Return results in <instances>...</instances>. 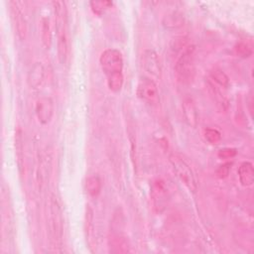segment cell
Returning a JSON list of instances; mask_svg holds the SVG:
<instances>
[{
    "mask_svg": "<svg viewBox=\"0 0 254 254\" xmlns=\"http://www.w3.org/2000/svg\"><path fill=\"white\" fill-rule=\"evenodd\" d=\"M99 64L106 76L108 88L112 92H120L124 83L123 58L120 51L106 49L99 57Z\"/></svg>",
    "mask_w": 254,
    "mask_h": 254,
    "instance_id": "6da1fadb",
    "label": "cell"
},
{
    "mask_svg": "<svg viewBox=\"0 0 254 254\" xmlns=\"http://www.w3.org/2000/svg\"><path fill=\"white\" fill-rule=\"evenodd\" d=\"M56 15V30L58 38V57L61 64H64L68 57V34L66 8L64 1L53 2Z\"/></svg>",
    "mask_w": 254,
    "mask_h": 254,
    "instance_id": "7a4b0ae2",
    "label": "cell"
},
{
    "mask_svg": "<svg viewBox=\"0 0 254 254\" xmlns=\"http://www.w3.org/2000/svg\"><path fill=\"white\" fill-rule=\"evenodd\" d=\"M194 46L189 45L179 57L176 63V73L182 83L189 84L193 80L195 74Z\"/></svg>",
    "mask_w": 254,
    "mask_h": 254,
    "instance_id": "3957f363",
    "label": "cell"
},
{
    "mask_svg": "<svg viewBox=\"0 0 254 254\" xmlns=\"http://www.w3.org/2000/svg\"><path fill=\"white\" fill-rule=\"evenodd\" d=\"M50 228L54 243L60 247L64 233V218L61 205L55 194H52L50 198Z\"/></svg>",
    "mask_w": 254,
    "mask_h": 254,
    "instance_id": "277c9868",
    "label": "cell"
},
{
    "mask_svg": "<svg viewBox=\"0 0 254 254\" xmlns=\"http://www.w3.org/2000/svg\"><path fill=\"white\" fill-rule=\"evenodd\" d=\"M169 160L178 178L185 184V186L190 191L194 192L197 189V183L190 165L181 156L177 154H172Z\"/></svg>",
    "mask_w": 254,
    "mask_h": 254,
    "instance_id": "5b68a950",
    "label": "cell"
},
{
    "mask_svg": "<svg viewBox=\"0 0 254 254\" xmlns=\"http://www.w3.org/2000/svg\"><path fill=\"white\" fill-rule=\"evenodd\" d=\"M137 95L140 99L151 105H157L160 101L157 84L149 77H140L137 84Z\"/></svg>",
    "mask_w": 254,
    "mask_h": 254,
    "instance_id": "8992f818",
    "label": "cell"
},
{
    "mask_svg": "<svg viewBox=\"0 0 254 254\" xmlns=\"http://www.w3.org/2000/svg\"><path fill=\"white\" fill-rule=\"evenodd\" d=\"M151 196L154 208L157 212H162L166 209L170 199V192L166 183L163 180L157 179L153 181L151 186Z\"/></svg>",
    "mask_w": 254,
    "mask_h": 254,
    "instance_id": "52a82bcc",
    "label": "cell"
},
{
    "mask_svg": "<svg viewBox=\"0 0 254 254\" xmlns=\"http://www.w3.org/2000/svg\"><path fill=\"white\" fill-rule=\"evenodd\" d=\"M54 110H55V105L51 97L42 96L37 100L36 106H35V113L41 124L46 125L50 123L54 115Z\"/></svg>",
    "mask_w": 254,
    "mask_h": 254,
    "instance_id": "ba28073f",
    "label": "cell"
},
{
    "mask_svg": "<svg viewBox=\"0 0 254 254\" xmlns=\"http://www.w3.org/2000/svg\"><path fill=\"white\" fill-rule=\"evenodd\" d=\"M144 69L153 77L159 79L162 74V67L158 54L153 49H148L142 57Z\"/></svg>",
    "mask_w": 254,
    "mask_h": 254,
    "instance_id": "9c48e42d",
    "label": "cell"
},
{
    "mask_svg": "<svg viewBox=\"0 0 254 254\" xmlns=\"http://www.w3.org/2000/svg\"><path fill=\"white\" fill-rule=\"evenodd\" d=\"M10 5H11L12 19H13V22L15 25L17 35H18L19 39L23 41L26 39V35H27L26 18L16 2H10Z\"/></svg>",
    "mask_w": 254,
    "mask_h": 254,
    "instance_id": "30bf717a",
    "label": "cell"
},
{
    "mask_svg": "<svg viewBox=\"0 0 254 254\" xmlns=\"http://www.w3.org/2000/svg\"><path fill=\"white\" fill-rule=\"evenodd\" d=\"M45 80V66L41 62L35 63L28 71L27 83L33 88H39Z\"/></svg>",
    "mask_w": 254,
    "mask_h": 254,
    "instance_id": "8fae6325",
    "label": "cell"
},
{
    "mask_svg": "<svg viewBox=\"0 0 254 254\" xmlns=\"http://www.w3.org/2000/svg\"><path fill=\"white\" fill-rule=\"evenodd\" d=\"M182 107L187 124L190 127L195 128L198 123V113L193 99L191 97H186L183 100Z\"/></svg>",
    "mask_w": 254,
    "mask_h": 254,
    "instance_id": "7c38bea8",
    "label": "cell"
},
{
    "mask_svg": "<svg viewBox=\"0 0 254 254\" xmlns=\"http://www.w3.org/2000/svg\"><path fill=\"white\" fill-rule=\"evenodd\" d=\"M109 250L113 253H126L129 252V244L127 239L122 233L112 232L108 239Z\"/></svg>",
    "mask_w": 254,
    "mask_h": 254,
    "instance_id": "4fadbf2b",
    "label": "cell"
},
{
    "mask_svg": "<svg viewBox=\"0 0 254 254\" xmlns=\"http://www.w3.org/2000/svg\"><path fill=\"white\" fill-rule=\"evenodd\" d=\"M84 227H85V236L86 240L88 243V247L91 251L92 247L94 245V240H95V232H94V219H93V211L90 208L89 205H86L85 208V215H84Z\"/></svg>",
    "mask_w": 254,
    "mask_h": 254,
    "instance_id": "5bb4252c",
    "label": "cell"
},
{
    "mask_svg": "<svg viewBox=\"0 0 254 254\" xmlns=\"http://www.w3.org/2000/svg\"><path fill=\"white\" fill-rule=\"evenodd\" d=\"M239 182L243 187H250L254 183V168L252 163L243 162L238 168Z\"/></svg>",
    "mask_w": 254,
    "mask_h": 254,
    "instance_id": "9a60e30c",
    "label": "cell"
},
{
    "mask_svg": "<svg viewBox=\"0 0 254 254\" xmlns=\"http://www.w3.org/2000/svg\"><path fill=\"white\" fill-rule=\"evenodd\" d=\"M24 147H23V137L22 131L18 129L15 133V153L16 161L20 174H23L24 171Z\"/></svg>",
    "mask_w": 254,
    "mask_h": 254,
    "instance_id": "2e32d148",
    "label": "cell"
},
{
    "mask_svg": "<svg viewBox=\"0 0 254 254\" xmlns=\"http://www.w3.org/2000/svg\"><path fill=\"white\" fill-rule=\"evenodd\" d=\"M84 187L89 195L97 196L101 191V180L97 175H90L85 179Z\"/></svg>",
    "mask_w": 254,
    "mask_h": 254,
    "instance_id": "e0dca14e",
    "label": "cell"
},
{
    "mask_svg": "<svg viewBox=\"0 0 254 254\" xmlns=\"http://www.w3.org/2000/svg\"><path fill=\"white\" fill-rule=\"evenodd\" d=\"M209 80L215 85H219L223 88H227L229 86V77L221 68L218 67H214L209 71Z\"/></svg>",
    "mask_w": 254,
    "mask_h": 254,
    "instance_id": "ac0fdd59",
    "label": "cell"
},
{
    "mask_svg": "<svg viewBox=\"0 0 254 254\" xmlns=\"http://www.w3.org/2000/svg\"><path fill=\"white\" fill-rule=\"evenodd\" d=\"M184 16L179 12L167 14L163 19V25L167 29H178L184 25Z\"/></svg>",
    "mask_w": 254,
    "mask_h": 254,
    "instance_id": "d6986e66",
    "label": "cell"
},
{
    "mask_svg": "<svg viewBox=\"0 0 254 254\" xmlns=\"http://www.w3.org/2000/svg\"><path fill=\"white\" fill-rule=\"evenodd\" d=\"M50 165H51V158L49 156H45L39 162V167H38V172H37V179H38L37 184H38L39 190H42V188H43L44 182L48 175V169H49Z\"/></svg>",
    "mask_w": 254,
    "mask_h": 254,
    "instance_id": "ffe728a7",
    "label": "cell"
},
{
    "mask_svg": "<svg viewBox=\"0 0 254 254\" xmlns=\"http://www.w3.org/2000/svg\"><path fill=\"white\" fill-rule=\"evenodd\" d=\"M42 43L46 49H50L52 45V32L50 26V20L47 17L42 18V29H41Z\"/></svg>",
    "mask_w": 254,
    "mask_h": 254,
    "instance_id": "44dd1931",
    "label": "cell"
},
{
    "mask_svg": "<svg viewBox=\"0 0 254 254\" xmlns=\"http://www.w3.org/2000/svg\"><path fill=\"white\" fill-rule=\"evenodd\" d=\"M235 53L238 57L242 58V59H248L252 56L253 54V50L250 44H248L247 42H239L236 44L235 46Z\"/></svg>",
    "mask_w": 254,
    "mask_h": 254,
    "instance_id": "7402d4cb",
    "label": "cell"
},
{
    "mask_svg": "<svg viewBox=\"0 0 254 254\" xmlns=\"http://www.w3.org/2000/svg\"><path fill=\"white\" fill-rule=\"evenodd\" d=\"M90 8L94 14L101 15L104 13L108 8L112 6L111 1H106V0H101V1H90L89 2Z\"/></svg>",
    "mask_w": 254,
    "mask_h": 254,
    "instance_id": "603a6c76",
    "label": "cell"
},
{
    "mask_svg": "<svg viewBox=\"0 0 254 254\" xmlns=\"http://www.w3.org/2000/svg\"><path fill=\"white\" fill-rule=\"evenodd\" d=\"M203 134L206 141L210 144H217L221 141V133L215 128H205Z\"/></svg>",
    "mask_w": 254,
    "mask_h": 254,
    "instance_id": "cb8c5ba5",
    "label": "cell"
},
{
    "mask_svg": "<svg viewBox=\"0 0 254 254\" xmlns=\"http://www.w3.org/2000/svg\"><path fill=\"white\" fill-rule=\"evenodd\" d=\"M231 165L232 163H224L222 165H220L217 170H216V175L218 178L220 179H224L229 175L230 169H231Z\"/></svg>",
    "mask_w": 254,
    "mask_h": 254,
    "instance_id": "d4e9b609",
    "label": "cell"
},
{
    "mask_svg": "<svg viewBox=\"0 0 254 254\" xmlns=\"http://www.w3.org/2000/svg\"><path fill=\"white\" fill-rule=\"evenodd\" d=\"M237 151L235 148H223L220 149L217 153V156L220 159H231L236 155Z\"/></svg>",
    "mask_w": 254,
    "mask_h": 254,
    "instance_id": "484cf974",
    "label": "cell"
}]
</instances>
